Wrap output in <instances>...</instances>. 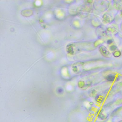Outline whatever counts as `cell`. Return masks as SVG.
I'll return each mask as SVG.
<instances>
[{
  "label": "cell",
  "instance_id": "cell-1",
  "mask_svg": "<svg viewBox=\"0 0 122 122\" xmlns=\"http://www.w3.org/2000/svg\"><path fill=\"white\" fill-rule=\"evenodd\" d=\"M99 51L103 56L106 58H110L111 57V54L110 51L103 45H102L99 47Z\"/></svg>",
  "mask_w": 122,
  "mask_h": 122
},
{
  "label": "cell",
  "instance_id": "cell-2",
  "mask_svg": "<svg viewBox=\"0 0 122 122\" xmlns=\"http://www.w3.org/2000/svg\"><path fill=\"white\" fill-rule=\"evenodd\" d=\"M114 6L117 10H120L122 8V0H116L114 1Z\"/></svg>",
  "mask_w": 122,
  "mask_h": 122
},
{
  "label": "cell",
  "instance_id": "cell-3",
  "mask_svg": "<svg viewBox=\"0 0 122 122\" xmlns=\"http://www.w3.org/2000/svg\"><path fill=\"white\" fill-rule=\"evenodd\" d=\"M115 75L114 74H109L107 76L106 79L109 81H113L115 79Z\"/></svg>",
  "mask_w": 122,
  "mask_h": 122
},
{
  "label": "cell",
  "instance_id": "cell-4",
  "mask_svg": "<svg viewBox=\"0 0 122 122\" xmlns=\"http://www.w3.org/2000/svg\"><path fill=\"white\" fill-rule=\"evenodd\" d=\"M112 18L109 15L104 14L103 16V20L106 22H109L112 20Z\"/></svg>",
  "mask_w": 122,
  "mask_h": 122
},
{
  "label": "cell",
  "instance_id": "cell-5",
  "mask_svg": "<svg viewBox=\"0 0 122 122\" xmlns=\"http://www.w3.org/2000/svg\"><path fill=\"white\" fill-rule=\"evenodd\" d=\"M113 55L115 57H119L121 55V52L119 50L116 51L114 52Z\"/></svg>",
  "mask_w": 122,
  "mask_h": 122
},
{
  "label": "cell",
  "instance_id": "cell-6",
  "mask_svg": "<svg viewBox=\"0 0 122 122\" xmlns=\"http://www.w3.org/2000/svg\"><path fill=\"white\" fill-rule=\"evenodd\" d=\"M116 49H117V47L116 46L114 45H111L110 47V49L111 50V51H116Z\"/></svg>",
  "mask_w": 122,
  "mask_h": 122
},
{
  "label": "cell",
  "instance_id": "cell-7",
  "mask_svg": "<svg viewBox=\"0 0 122 122\" xmlns=\"http://www.w3.org/2000/svg\"><path fill=\"white\" fill-rule=\"evenodd\" d=\"M57 91H58V92L61 93V92H63V89L61 88H59L57 90Z\"/></svg>",
  "mask_w": 122,
  "mask_h": 122
},
{
  "label": "cell",
  "instance_id": "cell-8",
  "mask_svg": "<svg viewBox=\"0 0 122 122\" xmlns=\"http://www.w3.org/2000/svg\"><path fill=\"white\" fill-rule=\"evenodd\" d=\"M113 41L112 40V39H109V40H108V41H107V43L108 44H111V43H112L113 42Z\"/></svg>",
  "mask_w": 122,
  "mask_h": 122
},
{
  "label": "cell",
  "instance_id": "cell-9",
  "mask_svg": "<svg viewBox=\"0 0 122 122\" xmlns=\"http://www.w3.org/2000/svg\"><path fill=\"white\" fill-rule=\"evenodd\" d=\"M121 16L122 17V10L121 11Z\"/></svg>",
  "mask_w": 122,
  "mask_h": 122
},
{
  "label": "cell",
  "instance_id": "cell-10",
  "mask_svg": "<svg viewBox=\"0 0 122 122\" xmlns=\"http://www.w3.org/2000/svg\"><path fill=\"white\" fill-rule=\"evenodd\" d=\"M121 29H122V24H121Z\"/></svg>",
  "mask_w": 122,
  "mask_h": 122
}]
</instances>
